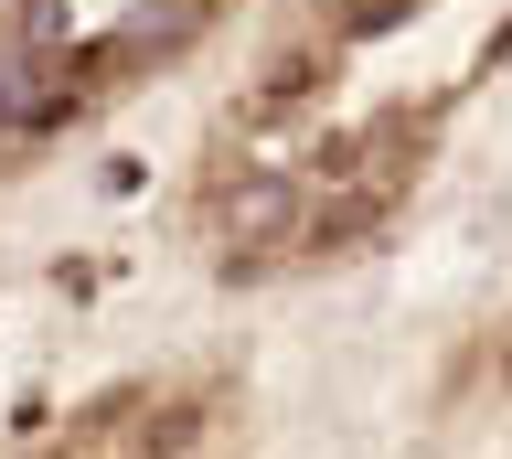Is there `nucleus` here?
<instances>
[{"instance_id":"f257e3e1","label":"nucleus","mask_w":512,"mask_h":459,"mask_svg":"<svg viewBox=\"0 0 512 459\" xmlns=\"http://www.w3.org/2000/svg\"><path fill=\"white\" fill-rule=\"evenodd\" d=\"M299 225V193H288V182H235V193H224V235H288Z\"/></svg>"},{"instance_id":"f03ea898","label":"nucleus","mask_w":512,"mask_h":459,"mask_svg":"<svg viewBox=\"0 0 512 459\" xmlns=\"http://www.w3.org/2000/svg\"><path fill=\"white\" fill-rule=\"evenodd\" d=\"M320 86H331V54H288V65H278V75H267V86L246 97V118H288V107H310Z\"/></svg>"},{"instance_id":"7ed1b4c3","label":"nucleus","mask_w":512,"mask_h":459,"mask_svg":"<svg viewBox=\"0 0 512 459\" xmlns=\"http://www.w3.org/2000/svg\"><path fill=\"white\" fill-rule=\"evenodd\" d=\"M374 214H384V193H342V203H320V214H310V246H352V235H374Z\"/></svg>"}]
</instances>
